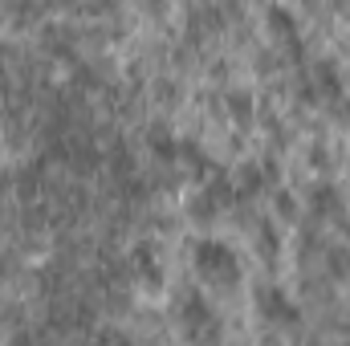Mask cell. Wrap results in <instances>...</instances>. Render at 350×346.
I'll list each match as a JSON object with an SVG mask.
<instances>
[{"label":"cell","instance_id":"6da1fadb","mask_svg":"<svg viewBox=\"0 0 350 346\" xmlns=\"http://www.w3.org/2000/svg\"><path fill=\"white\" fill-rule=\"evenodd\" d=\"M179 326H183V338L191 346H220V338H224L220 314L196 289H183V297H179Z\"/></svg>","mask_w":350,"mask_h":346},{"label":"cell","instance_id":"7a4b0ae2","mask_svg":"<svg viewBox=\"0 0 350 346\" xmlns=\"http://www.w3.org/2000/svg\"><path fill=\"white\" fill-rule=\"evenodd\" d=\"M191 257H196V273H200L208 285L232 289V285L241 281V261L232 257V249L220 245V241H196Z\"/></svg>","mask_w":350,"mask_h":346},{"label":"cell","instance_id":"3957f363","mask_svg":"<svg viewBox=\"0 0 350 346\" xmlns=\"http://www.w3.org/2000/svg\"><path fill=\"white\" fill-rule=\"evenodd\" d=\"M310 220L318 224H330V228H338V232H347V204H342V196H338V187H330V183H318L314 191H310Z\"/></svg>","mask_w":350,"mask_h":346},{"label":"cell","instance_id":"277c9868","mask_svg":"<svg viewBox=\"0 0 350 346\" xmlns=\"http://www.w3.org/2000/svg\"><path fill=\"white\" fill-rule=\"evenodd\" d=\"M257 314L265 322H273V326H297V318H301L277 285H261L257 289Z\"/></svg>","mask_w":350,"mask_h":346},{"label":"cell","instance_id":"5b68a950","mask_svg":"<svg viewBox=\"0 0 350 346\" xmlns=\"http://www.w3.org/2000/svg\"><path fill=\"white\" fill-rule=\"evenodd\" d=\"M131 277L143 281V289H159L163 285V269H159V257H155L151 241H139L131 249Z\"/></svg>","mask_w":350,"mask_h":346},{"label":"cell","instance_id":"8992f818","mask_svg":"<svg viewBox=\"0 0 350 346\" xmlns=\"http://www.w3.org/2000/svg\"><path fill=\"white\" fill-rule=\"evenodd\" d=\"M310 78H314V90H318V98H326L330 106L347 98V94H342V78H338V70H334V62H318V66L310 70Z\"/></svg>","mask_w":350,"mask_h":346},{"label":"cell","instance_id":"52a82bcc","mask_svg":"<svg viewBox=\"0 0 350 346\" xmlns=\"http://www.w3.org/2000/svg\"><path fill=\"white\" fill-rule=\"evenodd\" d=\"M224 106H228V118H232V122H241V127H249V122H253V94L232 90V94L224 98Z\"/></svg>","mask_w":350,"mask_h":346},{"label":"cell","instance_id":"ba28073f","mask_svg":"<svg viewBox=\"0 0 350 346\" xmlns=\"http://www.w3.org/2000/svg\"><path fill=\"white\" fill-rule=\"evenodd\" d=\"M216 212H220V208H216V200H212V196H208L204 187H200V191H196V196L187 200V216H191L196 224H208V220H212Z\"/></svg>","mask_w":350,"mask_h":346},{"label":"cell","instance_id":"9c48e42d","mask_svg":"<svg viewBox=\"0 0 350 346\" xmlns=\"http://www.w3.org/2000/svg\"><path fill=\"white\" fill-rule=\"evenodd\" d=\"M326 273L330 277H350V245H334V249H326Z\"/></svg>","mask_w":350,"mask_h":346},{"label":"cell","instance_id":"30bf717a","mask_svg":"<svg viewBox=\"0 0 350 346\" xmlns=\"http://www.w3.org/2000/svg\"><path fill=\"white\" fill-rule=\"evenodd\" d=\"M257 253H261L269 265L277 261V253H281V237L273 232V224H257Z\"/></svg>","mask_w":350,"mask_h":346},{"label":"cell","instance_id":"8fae6325","mask_svg":"<svg viewBox=\"0 0 350 346\" xmlns=\"http://www.w3.org/2000/svg\"><path fill=\"white\" fill-rule=\"evenodd\" d=\"M269 29H277L281 41H293L297 37V25H293V16L285 8H269Z\"/></svg>","mask_w":350,"mask_h":346},{"label":"cell","instance_id":"7c38bea8","mask_svg":"<svg viewBox=\"0 0 350 346\" xmlns=\"http://www.w3.org/2000/svg\"><path fill=\"white\" fill-rule=\"evenodd\" d=\"M0 326L12 330V334H21L25 330V310L16 302H0Z\"/></svg>","mask_w":350,"mask_h":346},{"label":"cell","instance_id":"4fadbf2b","mask_svg":"<svg viewBox=\"0 0 350 346\" xmlns=\"http://www.w3.org/2000/svg\"><path fill=\"white\" fill-rule=\"evenodd\" d=\"M273 208H277V216L281 220H297V200H293V191H273Z\"/></svg>","mask_w":350,"mask_h":346},{"label":"cell","instance_id":"5bb4252c","mask_svg":"<svg viewBox=\"0 0 350 346\" xmlns=\"http://www.w3.org/2000/svg\"><path fill=\"white\" fill-rule=\"evenodd\" d=\"M12 62H16V49H8V45L0 41V86H8V78H12Z\"/></svg>","mask_w":350,"mask_h":346},{"label":"cell","instance_id":"9a60e30c","mask_svg":"<svg viewBox=\"0 0 350 346\" xmlns=\"http://www.w3.org/2000/svg\"><path fill=\"white\" fill-rule=\"evenodd\" d=\"M94 346H131V338L122 334V330H114V326H106L98 338H94Z\"/></svg>","mask_w":350,"mask_h":346}]
</instances>
